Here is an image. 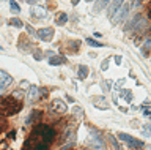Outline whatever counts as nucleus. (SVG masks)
Masks as SVG:
<instances>
[{"label":"nucleus","mask_w":151,"mask_h":150,"mask_svg":"<svg viewBox=\"0 0 151 150\" xmlns=\"http://www.w3.org/2000/svg\"><path fill=\"white\" fill-rule=\"evenodd\" d=\"M118 138H120L124 144H127L131 149H140V147H143V141H139V139H135V138H132V136L129 134H126V133H120L118 134Z\"/></svg>","instance_id":"f257e3e1"},{"label":"nucleus","mask_w":151,"mask_h":150,"mask_svg":"<svg viewBox=\"0 0 151 150\" xmlns=\"http://www.w3.org/2000/svg\"><path fill=\"white\" fill-rule=\"evenodd\" d=\"M0 81H2V82H0V90L5 92L9 87V84L13 82V78L9 76L6 71H2V73H0Z\"/></svg>","instance_id":"f03ea898"},{"label":"nucleus","mask_w":151,"mask_h":150,"mask_svg":"<svg viewBox=\"0 0 151 150\" xmlns=\"http://www.w3.org/2000/svg\"><path fill=\"white\" fill-rule=\"evenodd\" d=\"M50 109H54L55 112H61V114H63V112H66V109H68V107H66V104L61 100H54L52 101V104H50Z\"/></svg>","instance_id":"7ed1b4c3"},{"label":"nucleus","mask_w":151,"mask_h":150,"mask_svg":"<svg viewBox=\"0 0 151 150\" xmlns=\"http://www.w3.org/2000/svg\"><path fill=\"white\" fill-rule=\"evenodd\" d=\"M38 36L42 41H50L52 36H54V29H41L38 32Z\"/></svg>","instance_id":"20e7f679"},{"label":"nucleus","mask_w":151,"mask_h":150,"mask_svg":"<svg viewBox=\"0 0 151 150\" xmlns=\"http://www.w3.org/2000/svg\"><path fill=\"white\" fill-rule=\"evenodd\" d=\"M123 2H124V0H112L110 7H109V17H113V14H115V13L121 8Z\"/></svg>","instance_id":"39448f33"},{"label":"nucleus","mask_w":151,"mask_h":150,"mask_svg":"<svg viewBox=\"0 0 151 150\" xmlns=\"http://www.w3.org/2000/svg\"><path fill=\"white\" fill-rule=\"evenodd\" d=\"M32 16H36V17H46L47 16V13H46V10L42 7H38V5H35V7H32Z\"/></svg>","instance_id":"423d86ee"},{"label":"nucleus","mask_w":151,"mask_h":150,"mask_svg":"<svg viewBox=\"0 0 151 150\" xmlns=\"http://www.w3.org/2000/svg\"><path fill=\"white\" fill-rule=\"evenodd\" d=\"M127 11H129V5H124V7L121 8V10H118V16L113 17V22H121V21L126 17Z\"/></svg>","instance_id":"0eeeda50"},{"label":"nucleus","mask_w":151,"mask_h":150,"mask_svg":"<svg viewBox=\"0 0 151 150\" xmlns=\"http://www.w3.org/2000/svg\"><path fill=\"white\" fill-rule=\"evenodd\" d=\"M93 101H94V106H96V107H99V109H109V107H110L109 104H106V103H107V100H106L104 96H96Z\"/></svg>","instance_id":"6e6552de"},{"label":"nucleus","mask_w":151,"mask_h":150,"mask_svg":"<svg viewBox=\"0 0 151 150\" xmlns=\"http://www.w3.org/2000/svg\"><path fill=\"white\" fill-rule=\"evenodd\" d=\"M109 2H110V0H98V3L94 5V11L99 13L101 10H104V8L107 7V3H109Z\"/></svg>","instance_id":"1a4fd4ad"},{"label":"nucleus","mask_w":151,"mask_h":150,"mask_svg":"<svg viewBox=\"0 0 151 150\" xmlns=\"http://www.w3.org/2000/svg\"><path fill=\"white\" fill-rule=\"evenodd\" d=\"M150 49H151V40H146V43L142 46V54H143V57H148Z\"/></svg>","instance_id":"9d476101"},{"label":"nucleus","mask_w":151,"mask_h":150,"mask_svg":"<svg viewBox=\"0 0 151 150\" xmlns=\"http://www.w3.org/2000/svg\"><path fill=\"white\" fill-rule=\"evenodd\" d=\"M88 74V68L85 67V65H80L79 67V79H85Z\"/></svg>","instance_id":"9b49d317"},{"label":"nucleus","mask_w":151,"mask_h":150,"mask_svg":"<svg viewBox=\"0 0 151 150\" xmlns=\"http://www.w3.org/2000/svg\"><path fill=\"white\" fill-rule=\"evenodd\" d=\"M38 95H40V88H38V87H30V93H28L30 100H36Z\"/></svg>","instance_id":"f8f14e48"},{"label":"nucleus","mask_w":151,"mask_h":150,"mask_svg":"<svg viewBox=\"0 0 151 150\" xmlns=\"http://www.w3.org/2000/svg\"><path fill=\"white\" fill-rule=\"evenodd\" d=\"M85 43L90 44V46H93V48H102V44L99 43V41H94L93 38H85Z\"/></svg>","instance_id":"ddd939ff"},{"label":"nucleus","mask_w":151,"mask_h":150,"mask_svg":"<svg viewBox=\"0 0 151 150\" xmlns=\"http://www.w3.org/2000/svg\"><path fill=\"white\" fill-rule=\"evenodd\" d=\"M66 21H68V16H66L65 13H60V16L57 17V24L63 25V24H66Z\"/></svg>","instance_id":"4468645a"},{"label":"nucleus","mask_w":151,"mask_h":150,"mask_svg":"<svg viewBox=\"0 0 151 150\" xmlns=\"http://www.w3.org/2000/svg\"><path fill=\"white\" fill-rule=\"evenodd\" d=\"M9 25H14V27H22V21L21 19H16V17H13V19L8 21Z\"/></svg>","instance_id":"2eb2a0df"},{"label":"nucleus","mask_w":151,"mask_h":150,"mask_svg":"<svg viewBox=\"0 0 151 150\" xmlns=\"http://www.w3.org/2000/svg\"><path fill=\"white\" fill-rule=\"evenodd\" d=\"M61 62H63V59H61V57H50L49 65H54V67H55V65H58V63H61Z\"/></svg>","instance_id":"dca6fc26"},{"label":"nucleus","mask_w":151,"mask_h":150,"mask_svg":"<svg viewBox=\"0 0 151 150\" xmlns=\"http://www.w3.org/2000/svg\"><path fill=\"white\" fill-rule=\"evenodd\" d=\"M9 7H11V10H13L14 13H19V11H21V8H19V5L14 2V0H9Z\"/></svg>","instance_id":"f3484780"},{"label":"nucleus","mask_w":151,"mask_h":150,"mask_svg":"<svg viewBox=\"0 0 151 150\" xmlns=\"http://www.w3.org/2000/svg\"><path fill=\"white\" fill-rule=\"evenodd\" d=\"M121 96H124L127 101H131V98H132V93H131V90H123V92H121Z\"/></svg>","instance_id":"a211bd4d"},{"label":"nucleus","mask_w":151,"mask_h":150,"mask_svg":"<svg viewBox=\"0 0 151 150\" xmlns=\"http://www.w3.org/2000/svg\"><path fill=\"white\" fill-rule=\"evenodd\" d=\"M110 141H112V144H113V147H115L116 150H120L121 147H120V144H118L116 142V141H115V138H113V136H110Z\"/></svg>","instance_id":"6ab92c4d"},{"label":"nucleus","mask_w":151,"mask_h":150,"mask_svg":"<svg viewBox=\"0 0 151 150\" xmlns=\"http://www.w3.org/2000/svg\"><path fill=\"white\" fill-rule=\"evenodd\" d=\"M107 67H109V59H107V60H104V62H102V65H101V70H102V71H106V70H107Z\"/></svg>","instance_id":"aec40b11"},{"label":"nucleus","mask_w":151,"mask_h":150,"mask_svg":"<svg viewBox=\"0 0 151 150\" xmlns=\"http://www.w3.org/2000/svg\"><path fill=\"white\" fill-rule=\"evenodd\" d=\"M35 59H36V60H42V54H41V51H36V52H35Z\"/></svg>","instance_id":"412c9836"},{"label":"nucleus","mask_w":151,"mask_h":150,"mask_svg":"<svg viewBox=\"0 0 151 150\" xmlns=\"http://www.w3.org/2000/svg\"><path fill=\"white\" fill-rule=\"evenodd\" d=\"M73 111L76 112V114H79V117H80V115H82V114H83V112H82V109H80V107H74V109H73Z\"/></svg>","instance_id":"4be33fe9"},{"label":"nucleus","mask_w":151,"mask_h":150,"mask_svg":"<svg viewBox=\"0 0 151 150\" xmlns=\"http://www.w3.org/2000/svg\"><path fill=\"white\" fill-rule=\"evenodd\" d=\"M25 27H27V32H28V33H32V35H35V30H33V29H32V27H30V25H25Z\"/></svg>","instance_id":"5701e85b"},{"label":"nucleus","mask_w":151,"mask_h":150,"mask_svg":"<svg viewBox=\"0 0 151 150\" xmlns=\"http://www.w3.org/2000/svg\"><path fill=\"white\" fill-rule=\"evenodd\" d=\"M143 115H145V117H148V119H151V111H145V112H143Z\"/></svg>","instance_id":"b1692460"},{"label":"nucleus","mask_w":151,"mask_h":150,"mask_svg":"<svg viewBox=\"0 0 151 150\" xmlns=\"http://www.w3.org/2000/svg\"><path fill=\"white\" fill-rule=\"evenodd\" d=\"M25 2H27V3H30V5H33V3H36L38 0H25Z\"/></svg>","instance_id":"393cba45"},{"label":"nucleus","mask_w":151,"mask_h":150,"mask_svg":"<svg viewBox=\"0 0 151 150\" xmlns=\"http://www.w3.org/2000/svg\"><path fill=\"white\" fill-rule=\"evenodd\" d=\"M115 62H116V65H120L121 63V57H115Z\"/></svg>","instance_id":"a878e982"},{"label":"nucleus","mask_w":151,"mask_h":150,"mask_svg":"<svg viewBox=\"0 0 151 150\" xmlns=\"http://www.w3.org/2000/svg\"><path fill=\"white\" fill-rule=\"evenodd\" d=\"M71 3H73V5H77V3H79V0H71Z\"/></svg>","instance_id":"bb28decb"},{"label":"nucleus","mask_w":151,"mask_h":150,"mask_svg":"<svg viewBox=\"0 0 151 150\" xmlns=\"http://www.w3.org/2000/svg\"><path fill=\"white\" fill-rule=\"evenodd\" d=\"M145 128H148V131H150V133H151V123H148V125L145 126Z\"/></svg>","instance_id":"cd10ccee"},{"label":"nucleus","mask_w":151,"mask_h":150,"mask_svg":"<svg viewBox=\"0 0 151 150\" xmlns=\"http://www.w3.org/2000/svg\"><path fill=\"white\" fill-rule=\"evenodd\" d=\"M87 2H93V0H87Z\"/></svg>","instance_id":"c85d7f7f"}]
</instances>
